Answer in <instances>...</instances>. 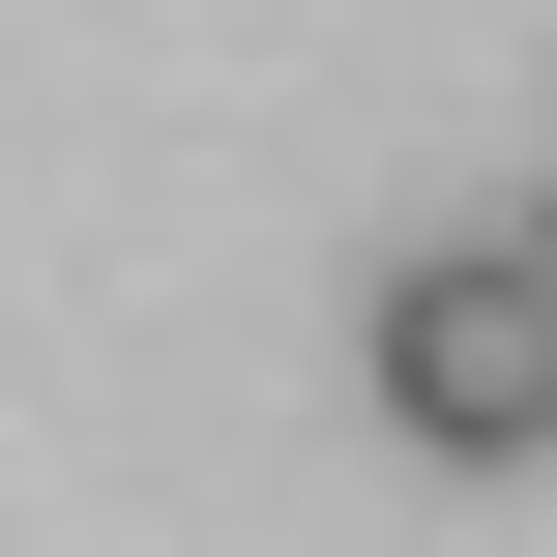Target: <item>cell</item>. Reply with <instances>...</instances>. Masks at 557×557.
I'll return each mask as SVG.
<instances>
[{
	"instance_id": "6da1fadb",
	"label": "cell",
	"mask_w": 557,
	"mask_h": 557,
	"mask_svg": "<svg viewBox=\"0 0 557 557\" xmlns=\"http://www.w3.org/2000/svg\"><path fill=\"white\" fill-rule=\"evenodd\" d=\"M382 411H411L441 470H529V441H557V323H529V264H499V235L382 264Z\"/></svg>"
},
{
	"instance_id": "7a4b0ae2",
	"label": "cell",
	"mask_w": 557,
	"mask_h": 557,
	"mask_svg": "<svg viewBox=\"0 0 557 557\" xmlns=\"http://www.w3.org/2000/svg\"><path fill=\"white\" fill-rule=\"evenodd\" d=\"M499 264H529V323H557V206H499Z\"/></svg>"
}]
</instances>
